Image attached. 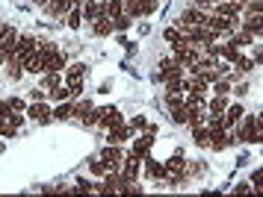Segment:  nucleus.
<instances>
[{
  "label": "nucleus",
  "instance_id": "obj_1",
  "mask_svg": "<svg viewBox=\"0 0 263 197\" xmlns=\"http://www.w3.org/2000/svg\"><path fill=\"white\" fill-rule=\"evenodd\" d=\"M204 21H207V12L198 9V6H192V9H183V12H180L178 21H175V27L183 33V30H190V27H204Z\"/></svg>",
  "mask_w": 263,
  "mask_h": 197
},
{
  "label": "nucleus",
  "instance_id": "obj_2",
  "mask_svg": "<svg viewBox=\"0 0 263 197\" xmlns=\"http://www.w3.org/2000/svg\"><path fill=\"white\" fill-rule=\"evenodd\" d=\"M36 47H39V38H36V35H18V45H15V53H12V56L18 59V62H24V65H27V59L36 53Z\"/></svg>",
  "mask_w": 263,
  "mask_h": 197
},
{
  "label": "nucleus",
  "instance_id": "obj_3",
  "mask_svg": "<svg viewBox=\"0 0 263 197\" xmlns=\"http://www.w3.org/2000/svg\"><path fill=\"white\" fill-rule=\"evenodd\" d=\"M27 115L33 118L36 124H50L53 121V109H48L45 100H33V106H27Z\"/></svg>",
  "mask_w": 263,
  "mask_h": 197
},
{
  "label": "nucleus",
  "instance_id": "obj_4",
  "mask_svg": "<svg viewBox=\"0 0 263 197\" xmlns=\"http://www.w3.org/2000/svg\"><path fill=\"white\" fill-rule=\"evenodd\" d=\"M101 159L107 162L109 171H119V168H121V159H124V153H121L119 144H107V147H104V153H101Z\"/></svg>",
  "mask_w": 263,
  "mask_h": 197
},
{
  "label": "nucleus",
  "instance_id": "obj_5",
  "mask_svg": "<svg viewBox=\"0 0 263 197\" xmlns=\"http://www.w3.org/2000/svg\"><path fill=\"white\" fill-rule=\"evenodd\" d=\"M239 141H257V115H242V127H239Z\"/></svg>",
  "mask_w": 263,
  "mask_h": 197
},
{
  "label": "nucleus",
  "instance_id": "obj_6",
  "mask_svg": "<svg viewBox=\"0 0 263 197\" xmlns=\"http://www.w3.org/2000/svg\"><path fill=\"white\" fill-rule=\"evenodd\" d=\"M139 168H142V159H139V156H133V153H127V156H124V168H121V177H124L127 183H136V177H139Z\"/></svg>",
  "mask_w": 263,
  "mask_h": 197
},
{
  "label": "nucleus",
  "instance_id": "obj_7",
  "mask_svg": "<svg viewBox=\"0 0 263 197\" xmlns=\"http://www.w3.org/2000/svg\"><path fill=\"white\" fill-rule=\"evenodd\" d=\"M119 124H124L121 112L116 109V106H107V109H104V115H101V121H98V127L109 129V127H119Z\"/></svg>",
  "mask_w": 263,
  "mask_h": 197
},
{
  "label": "nucleus",
  "instance_id": "obj_8",
  "mask_svg": "<svg viewBox=\"0 0 263 197\" xmlns=\"http://www.w3.org/2000/svg\"><path fill=\"white\" fill-rule=\"evenodd\" d=\"M151 144H154V136L151 133H142V139H136L133 141V156H139V159H145L148 153H151Z\"/></svg>",
  "mask_w": 263,
  "mask_h": 197
},
{
  "label": "nucleus",
  "instance_id": "obj_9",
  "mask_svg": "<svg viewBox=\"0 0 263 197\" xmlns=\"http://www.w3.org/2000/svg\"><path fill=\"white\" fill-rule=\"evenodd\" d=\"M239 27L251 35H263V15H249L246 12V21H239Z\"/></svg>",
  "mask_w": 263,
  "mask_h": 197
},
{
  "label": "nucleus",
  "instance_id": "obj_10",
  "mask_svg": "<svg viewBox=\"0 0 263 197\" xmlns=\"http://www.w3.org/2000/svg\"><path fill=\"white\" fill-rule=\"evenodd\" d=\"M74 6V0H50L45 12H48L50 18H62V15H68V9Z\"/></svg>",
  "mask_w": 263,
  "mask_h": 197
},
{
  "label": "nucleus",
  "instance_id": "obj_11",
  "mask_svg": "<svg viewBox=\"0 0 263 197\" xmlns=\"http://www.w3.org/2000/svg\"><path fill=\"white\" fill-rule=\"evenodd\" d=\"M133 136L130 124H119V127H109V144H124Z\"/></svg>",
  "mask_w": 263,
  "mask_h": 197
},
{
  "label": "nucleus",
  "instance_id": "obj_12",
  "mask_svg": "<svg viewBox=\"0 0 263 197\" xmlns=\"http://www.w3.org/2000/svg\"><path fill=\"white\" fill-rule=\"evenodd\" d=\"M142 165H145V174L151 177V180H163V177L168 174V171H166V165L154 162V159H151V156H145V159H142Z\"/></svg>",
  "mask_w": 263,
  "mask_h": 197
},
{
  "label": "nucleus",
  "instance_id": "obj_13",
  "mask_svg": "<svg viewBox=\"0 0 263 197\" xmlns=\"http://www.w3.org/2000/svg\"><path fill=\"white\" fill-rule=\"evenodd\" d=\"M68 68V56H65V50H60V47H53V53H50V62H48V71H65Z\"/></svg>",
  "mask_w": 263,
  "mask_h": 197
},
{
  "label": "nucleus",
  "instance_id": "obj_14",
  "mask_svg": "<svg viewBox=\"0 0 263 197\" xmlns=\"http://www.w3.org/2000/svg\"><path fill=\"white\" fill-rule=\"evenodd\" d=\"M242 115H246V109H242L239 103H231V106L225 109V127H228V129L237 127L239 121H242Z\"/></svg>",
  "mask_w": 263,
  "mask_h": 197
},
{
  "label": "nucleus",
  "instance_id": "obj_15",
  "mask_svg": "<svg viewBox=\"0 0 263 197\" xmlns=\"http://www.w3.org/2000/svg\"><path fill=\"white\" fill-rule=\"evenodd\" d=\"M92 33H95V35H109V33H112V18L101 12L95 21H92Z\"/></svg>",
  "mask_w": 263,
  "mask_h": 197
},
{
  "label": "nucleus",
  "instance_id": "obj_16",
  "mask_svg": "<svg viewBox=\"0 0 263 197\" xmlns=\"http://www.w3.org/2000/svg\"><path fill=\"white\" fill-rule=\"evenodd\" d=\"M166 92L186 94V92H190V80H183V74H180V77H168V80H166Z\"/></svg>",
  "mask_w": 263,
  "mask_h": 197
},
{
  "label": "nucleus",
  "instance_id": "obj_17",
  "mask_svg": "<svg viewBox=\"0 0 263 197\" xmlns=\"http://www.w3.org/2000/svg\"><path fill=\"white\" fill-rule=\"evenodd\" d=\"M65 24H68V30H80V24H83V6H77L74 3L68 15H65Z\"/></svg>",
  "mask_w": 263,
  "mask_h": 197
},
{
  "label": "nucleus",
  "instance_id": "obj_18",
  "mask_svg": "<svg viewBox=\"0 0 263 197\" xmlns=\"http://www.w3.org/2000/svg\"><path fill=\"white\" fill-rule=\"evenodd\" d=\"M228 144H231L228 141V129H210V147L213 150H225Z\"/></svg>",
  "mask_w": 263,
  "mask_h": 197
},
{
  "label": "nucleus",
  "instance_id": "obj_19",
  "mask_svg": "<svg viewBox=\"0 0 263 197\" xmlns=\"http://www.w3.org/2000/svg\"><path fill=\"white\" fill-rule=\"evenodd\" d=\"M207 109H210V115H225V109H228V94H216L213 100L207 103Z\"/></svg>",
  "mask_w": 263,
  "mask_h": 197
},
{
  "label": "nucleus",
  "instance_id": "obj_20",
  "mask_svg": "<svg viewBox=\"0 0 263 197\" xmlns=\"http://www.w3.org/2000/svg\"><path fill=\"white\" fill-rule=\"evenodd\" d=\"M192 141L198 144V147H210V129L204 127H192Z\"/></svg>",
  "mask_w": 263,
  "mask_h": 197
},
{
  "label": "nucleus",
  "instance_id": "obj_21",
  "mask_svg": "<svg viewBox=\"0 0 263 197\" xmlns=\"http://www.w3.org/2000/svg\"><path fill=\"white\" fill-rule=\"evenodd\" d=\"M104 15H109V18L124 15V0H107V3H104Z\"/></svg>",
  "mask_w": 263,
  "mask_h": 197
},
{
  "label": "nucleus",
  "instance_id": "obj_22",
  "mask_svg": "<svg viewBox=\"0 0 263 197\" xmlns=\"http://www.w3.org/2000/svg\"><path fill=\"white\" fill-rule=\"evenodd\" d=\"M83 74H86V65H83V62H74V65H68V68H65V80H68V82L83 80Z\"/></svg>",
  "mask_w": 263,
  "mask_h": 197
},
{
  "label": "nucleus",
  "instance_id": "obj_23",
  "mask_svg": "<svg viewBox=\"0 0 263 197\" xmlns=\"http://www.w3.org/2000/svg\"><path fill=\"white\" fill-rule=\"evenodd\" d=\"M101 12H104V6H98L95 0H86L83 3V21H95Z\"/></svg>",
  "mask_w": 263,
  "mask_h": 197
},
{
  "label": "nucleus",
  "instance_id": "obj_24",
  "mask_svg": "<svg viewBox=\"0 0 263 197\" xmlns=\"http://www.w3.org/2000/svg\"><path fill=\"white\" fill-rule=\"evenodd\" d=\"M71 112H74V103L71 100H62V103L53 109V121H65V118H71Z\"/></svg>",
  "mask_w": 263,
  "mask_h": 197
},
{
  "label": "nucleus",
  "instance_id": "obj_25",
  "mask_svg": "<svg viewBox=\"0 0 263 197\" xmlns=\"http://www.w3.org/2000/svg\"><path fill=\"white\" fill-rule=\"evenodd\" d=\"M219 56L225 59V62H237V56H239V47H234L231 41H228V45H219Z\"/></svg>",
  "mask_w": 263,
  "mask_h": 197
},
{
  "label": "nucleus",
  "instance_id": "obj_26",
  "mask_svg": "<svg viewBox=\"0 0 263 197\" xmlns=\"http://www.w3.org/2000/svg\"><path fill=\"white\" fill-rule=\"evenodd\" d=\"M15 129H18V124H15L12 118H3V121H0V136H3V139H12Z\"/></svg>",
  "mask_w": 263,
  "mask_h": 197
},
{
  "label": "nucleus",
  "instance_id": "obj_27",
  "mask_svg": "<svg viewBox=\"0 0 263 197\" xmlns=\"http://www.w3.org/2000/svg\"><path fill=\"white\" fill-rule=\"evenodd\" d=\"M124 12L130 18H142V0H124Z\"/></svg>",
  "mask_w": 263,
  "mask_h": 197
},
{
  "label": "nucleus",
  "instance_id": "obj_28",
  "mask_svg": "<svg viewBox=\"0 0 263 197\" xmlns=\"http://www.w3.org/2000/svg\"><path fill=\"white\" fill-rule=\"evenodd\" d=\"M166 171H168V174H178V171H183V153H175V156L168 159Z\"/></svg>",
  "mask_w": 263,
  "mask_h": 197
},
{
  "label": "nucleus",
  "instance_id": "obj_29",
  "mask_svg": "<svg viewBox=\"0 0 263 197\" xmlns=\"http://www.w3.org/2000/svg\"><path fill=\"white\" fill-rule=\"evenodd\" d=\"M228 41H231V45H234V47H242V45H251V41H254V35H251V33H246V30H242V33H239V35H231Z\"/></svg>",
  "mask_w": 263,
  "mask_h": 197
},
{
  "label": "nucleus",
  "instance_id": "obj_30",
  "mask_svg": "<svg viewBox=\"0 0 263 197\" xmlns=\"http://www.w3.org/2000/svg\"><path fill=\"white\" fill-rule=\"evenodd\" d=\"M89 171H92V174L95 177H107V162H104V159H92V165H89Z\"/></svg>",
  "mask_w": 263,
  "mask_h": 197
},
{
  "label": "nucleus",
  "instance_id": "obj_31",
  "mask_svg": "<svg viewBox=\"0 0 263 197\" xmlns=\"http://www.w3.org/2000/svg\"><path fill=\"white\" fill-rule=\"evenodd\" d=\"M166 106H168V112H172V109H178V106H183V94L166 92Z\"/></svg>",
  "mask_w": 263,
  "mask_h": 197
},
{
  "label": "nucleus",
  "instance_id": "obj_32",
  "mask_svg": "<svg viewBox=\"0 0 263 197\" xmlns=\"http://www.w3.org/2000/svg\"><path fill=\"white\" fill-rule=\"evenodd\" d=\"M186 115H190V109H186V103L178 106V109H172V121L175 124H186Z\"/></svg>",
  "mask_w": 263,
  "mask_h": 197
},
{
  "label": "nucleus",
  "instance_id": "obj_33",
  "mask_svg": "<svg viewBox=\"0 0 263 197\" xmlns=\"http://www.w3.org/2000/svg\"><path fill=\"white\" fill-rule=\"evenodd\" d=\"M130 24H133V18L124 12V15H119V18H112V30H127Z\"/></svg>",
  "mask_w": 263,
  "mask_h": 197
},
{
  "label": "nucleus",
  "instance_id": "obj_34",
  "mask_svg": "<svg viewBox=\"0 0 263 197\" xmlns=\"http://www.w3.org/2000/svg\"><path fill=\"white\" fill-rule=\"evenodd\" d=\"M89 112H92V100H83V103H77V106H74V112H71V115H77L80 121H83V118L89 115Z\"/></svg>",
  "mask_w": 263,
  "mask_h": 197
},
{
  "label": "nucleus",
  "instance_id": "obj_35",
  "mask_svg": "<svg viewBox=\"0 0 263 197\" xmlns=\"http://www.w3.org/2000/svg\"><path fill=\"white\" fill-rule=\"evenodd\" d=\"M234 65H237V71L249 74V71L254 68V59H249V56H237V62H234Z\"/></svg>",
  "mask_w": 263,
  "mask_h": 197
},
{
  "label": "nucleus",
  "instance_id": "obj_36",
  "mask_svg": "<svg viewBox=\"0 0 263 197\" xmlns=\"http://www.w3.org/2000/svg\"><path fill=\"white\" fill-rule=\"evenodd\" d=\"M163 35H166V41H172V45H178V41H183V33H180L178 27H168V30H166Z\"/></svg>",
  "mask_w": 263,
  "mask_h": 197
},
{
  "label": "nucleus",
  "instance_id": "obj_37",
  "mask_svg": "<svg viewBox=\"0 0 263 197\" xmlns=\"http://www.w3.org/2000/svg\"><path fill=\"white\" fill-rule=\"evenodd\" d=\"M50 97H53V100H60V103H62V100H71V92H68V89H62V85H60V89H50Z\"/></svg>",
  "mask_w": 263,
  "mask_h": 197
},
{
  "label": "nucleus",
  "instance_id": "obj_38",
  "mask_svg": "<svg viewBox=\"0 0 263 197\" xmlns=\"http://www.w3.org/2000/svg\"><path fill=\"white\" fill-rule=\"evenodd\" d=\"M251 188H254L257 194H263V168H260V171H254V174H251Z\"/></svg>",
  "mask_w": 263,
  "mask_h": 197
},
{
  "label": "nucleus",
  "instance_id": "obj_39",
  "mask_svg": "<svg viewBox=\"0 0 263 197\" xmlns=\"http://www.w3.org/2000/svg\"><path fill=\"white\" fill-rule=\"evenodd\" d=\"M45 85H48V92H50V89H60V71H48Z\"/></svg>",
  "mask_w": 263,
  "mask_h": 197
},
{
  "label": "nucleus",
  "instance_id": "obj_40",
  "mask_svg": "<svg viewBox=\"0 0 263 197\" xmlns=\"http://www.w3.org/2000/svg\"><path fill=\"white\" fill-rule=\"evenodd\" d=\"M246 12H249V15H263V0H249Z\"/></svg>",
  "mask_w": 263,
  "mask_h": 197
},
{
  "label": "nucleus",
  "instance_id": "obj_41",
  "mask_svg": "<svg viewBox=\"0 0 263 197\" xmlns=\"http://www.w3.org/2000/svg\"><path fill=\"white\" fill-rule=\"evenodd\" d=\"M213 92L216 94H228V92H231V80H216Z\"/></svg>",
  "mask_w": 263,
  "mask_h": 197
},
{
  "label": "nucleus",
  "instance_id": "obj_42",
  "mask_svg": "<svg viewBox=\"0 0 263 197\" xmlns=\"http://www.w3.org/2000/svg\"><path fill=\"white\" fill-rule=\"evenodd\" d=\"M68 92H71V97H80V94H83V80L68 82Z\"/></svg>",
  "mask_w": 263,
  "mask_h": 197
},
{
  "label": "nucleus",
  "instance_id": "obj_43",
  "mask_svg": "<svg viewBox=\"0 0 263 197\" xmlns=\"http://www.w3.org/2000/svg\"><path fill=\"white\" fill-rule=\"evenodd\" d=\"M216 3H219V0H192V6H198V9H204V12L213 9Z\"/></svg>",
  "mask_w": 263,
  "mask_h": 197
},
{
  "label": "nucleus",
  "instance_id": "obj_44",
  "mask_svg": "<svg viewBox=\"0 0 263 197\" xmlns=\"http://www.w3.org/2000/svg\"><path fill=\"white\" fill-rule=\"evenodd\" d=\"M9 106H12V112H24V109H27L21 97H9Z\"/></svg>",
  "mask_w": 263,
  "mask_h": 197
},
{
  "label": "nucleus",
  "instance_id": "obj_45",
  "mask_svg": "<svg viewBox=\"0 0 263 197\" xmlns=\"http://www.w3.org/2000/svg\"><path fill=\"white\" fill-rule=\"evenodd\" d=\"M127 124H130V129H145V124H148V121H145L142 115H136L133 121H127Z\"/></svg>",
  "mask_w": 263,
  "mask_h": 197
},
{
  "label": "nucleus",
  "instance_id": "obj_46",
  "mask_svg": "<svg viewBox=\"0 0 263 197\" xmlns=\"http://www.w3.org/2000/svg\"><path fill=\"white\" fill-rule=\"evenodd\" d=\"M234 191H237V194H249V191H251V183H237V186H234Z\"/></svg>",
  "mask_w": 263,
  "mask_h": 197
},
{
  "label": "nucleus",
  "instance_id": "obj_47",
  "mask_svg": "<svg viewBox=\"0 0 263 197\" xmlns=\"http://www.w3.org/2000/svg\"><path fill=\"white\" fill-rule=\"evenodd\" d=\"M9 33H12V27H9V24H0V45H3V38Z\"/></svg>",
  "mask_w": 263,
  "mask_h": 197
},
{
  "label": "nucleus",
  "instance_id": "obj_48",
  "mask_svg": "<svg viewBox=\"0 0 263 197\" xmlns=\"http://www.w3.org/2000/svg\"><path fill=\"white\" fill-rule=\"evenodd\" d=\"M257 141L263 144V112L257 115Z\"/></svg>",
  "mask_w": 263,
  "mask_h": 197
},
{
  "label": "nucleus",
  "instance_id": "obj_49",
  "mask_svg": "<svg viewBox=\"0 0 263 197\" xmlns=\"http://www.w3.org/2000/svg\"><path fill=\"white\" fill-rule=\"evenodd\" d=\"M251 59H254V65H263V47H257V50H254V56H251Z\"/></svg>",
  "mask_w": 263,
  "mask_h": 197
},
{
  "label": "nucleus",
  "instance_id": "obj_50",
  "mask_svg": "<svg viewBox=\"0 0 263 197\" xmlns=\"http://www.w3.org/2000/svg\"><path fill=\"white\" fill-rule=\"evenodd\" d=\"M30 97H33V100H45V92H39V89H33V92H30Z\"/></svg>",
  "mask_w": 263,
  "mask_h": 197
},
{
  "label": "nucleus",
  "instance_id": "obj_51",
  "mask_svg": "<svg viewBox=\"0 0 263 197\" xmlns=\"http://www.w3.org/2000/svg\"><path fill=\"white\" fill-rule=\"evenodd\" d=\"M36 3H39V6H42V9H45V6H48L50 0H36Z\"/></svg>",
  "mask_w": 263,
  "mask_h": 197
},
{
  "label": "nucleus",
  "instance_id": "obj_52",
  "mask_svg": "<svg viewBox=\"0 0 263 197\" xmlns=\"http://www.w3.org/2000/svg\"><path fill=\"white\" fill-rule=\"evenodd\" d=\"M6 59H9V56H6V53H3V50H0V65H3V62H6Z\"/></svg>",
  "mask_w": 263,
  "mask_h": 197
},
{
  "label": "nucleus",
  "instance_id": "obj_53",
  "mask_svg": "<svg viewBox=\"0 0 263 197\" xmlns=\"http://www.w3.org/2000/svg\"><path fill=\"white\" fill-rule=\"evenodd\" d=\"M74 3H77V6H83V3H86V0H74Z\"/></svg>",
  "mask_w": 263,
  "mask_h": 197
},
{
  "label": "nucleus",
  "instance_id": "obj_54",
  "mask_svg": "<svg viewBox=\"0 0 263 197\" xmlns=\"http://www.w3.org/2000/svg\"><path fill=\"white\" fill-rule=\"evenodd\" d=\"M237 3H246V0H237Z\"/></svg>",
  "mask_w": 263,
  "mask_h": 197
},
{
  "label": "nucleus",
  "instance_id": "obj_55",
  "mask_svg": "<svg viewBox=\"0 0 263 197\" xmlns=\"http://www.w3.org/2000/svg\"><path fill=\"white\" fill-rule=\"evenodd\" d=\"M0 121H3V115H0Z\"/></svg>",
  "mask_w": 263,
  "mask_h": 197
},
{
  "label": "nucleus",
  "instance_id": "obj_56",
  "mask_svg": "<svg viewBox=\"0 0 263 197\" xmlns=\"http://www.w3.org/2000/svg\"><path fill=\"white\" fill-rule=\"evenodd\" d=\"M0 139H3V136H0Z\"/></svg>",
  "mask_w": 263,
  "mask_h": 197
}]
</instances>
